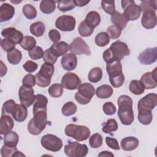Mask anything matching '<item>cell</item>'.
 Wrapping results in <instances>:
<instances>
[{
  "label": "cell",
  "instance_id": "50",
  "mask_svg": "<svg viewBox=\"0 0 157 157\" xmlns=\"http://www.w3.org/2000/svg\"><path fill=\"white\" fill-rule=\"evenodd\" d=\"M16 44L13 42L12 40L9 39H2L1 40V46L2 48V49L5 51L7 52V53L14 50L15 48Z\"/></svg>",
  "mask_w": 157,
  "mask_h": 157
},
{
  "label": "cell",
  "instance_id": "25",
  "mask_svg": "<svg viewBox=\"0 0 157 157\" xmlns=\"http://www.w3.org/2000/svg\"><path fill=\"white\" fill-rule=\"evenodd\" d=\"M110 20L113 25L117 26L121 30H123L126 28L128 21L124 15L119 12H115L112 14L111 15Z\"/></svg>",
  "mask_w": 157,
  "mask_h": 157
},
{
  "label": "cell",
  "instance_id": "11",
  "mask_svg": "<svg viewBox=\"0 0 157 157\" xmlns=\"http://www.w3.org/2000/svg\"><path fill=\"white\" fill-rule=\"evenodd\" d=\"M76 21L74 17L63 15L59 17L56 21V27L63 31H72L75 27Z\"/></svg>",
  "mask_w": 157,
  "mask_h": 157
},
{
  "label": "cell",
  "instance_id": "30",
  "mask_svg": "<svg viewBox=\"0 0 157 157\" xmlns=\"http://www.w3.org/2000/svg\"><path fill=\"white\" fill-rule=\"evenodd\" d=\"M33 105V112L39 110H47L48 99L43 94H36Z\"/></svg>",
  "mask_w": 157,
  "mask_h": 157
},
{
  "label": "cell",
  "instance_id": "38",
  "mask_svg": "<svg viewBox=\"0 0 157 157\" xmlns=\"http://www.w3.org/2000/svg\"><path fill=\"white\" fill-rule=\"evenodd\" d=\"M77 105L73 102H67L65 103L61 109L62 114L64 116L69 117L75 113L77 112Z\"/></svg>",
  "mask_w": 157,
  "mask_h": 157
},
{
  "label": "cell",
  "instance_id": "28",
  "mask_svg": "<svg viewBox=\"0 0 157 157\" xmlns=\"http://www.w3.org/2000/svg\"><path fill=\"white\" fill-rule=\"evenodd\" d=\"M138 113V120L144 125L150 124L153 120L151 110L148 109H139Z\"/></svg>",
  "mask_w": 157,
  "mask_h": 157
},
{
  "label": "cell",
  "instance_id": "9",
  "mask_svg": "<svg viewBox=\"0 0 157 157\" xmlns=\"http://www.w3.org/2000/svg\"><path fill=\"white\" fill-rule=\"evenodd\" d=\"M18 96L21 104L26 107L31 106L34 103L36 98L32 87H26L23 85L19 88Z\"/></svg>",
  "mask_w": 157,
  "mask_h": 157
},
{
  "label": "cell",
  "instance_id": "5",
  "mask_svg": "<svg viewBox=\"0 0 157 157\" xmlns=\"http://www.w3.org/2000/svg\"><path fill=\"white\" fill-rule=\"evenodd\" d=\"M53 64L45 63L40 67V71L36 74V84L40 87H47L51 83V78L54 73Z\"/></svg>",
  "mask_w": 157,
  "mask_h": 157
},
{
  "label": "cell",
  "instance_id": "47",
  "mask_svg": "<svg viewBox=\"0 0 157 157\" xmlns=\"http://www.w3.org/2000/svg\"><path fill=\"white\" fill-rule=\"evenodd\" d=\"M15 105H16V103L13 99L7 100V101H6L2 105V115H9V114L11 115Z\"/></svg>",
  "mask_w": 157,
  "mask_h": 157
},
{
  "label": "cell",
  "instance_id": "35",
  "mask_svg": "<svg viewBox=\"0 0 157 157\" xmlns=\"http://www.w3.org/2000/svg\"><path fill=\"white\" fill-rule=\"evenodd\" d=\"M102 131L106 134H110L112 132L116 131L118 128V125L115 119L110 118L102 124Z\"/></svg>",
  "mask_w": 157,
  "mask_h": 157
},
{
  "label": "cell",
  "instance_id": "46",
  "mask_svg": "<svg viewBox=\"0 0 157 157\" xmlns=\"http://www.w3.org/2000/svg\"><path fill=\"white\" fill-rule=\"evenodd\" d=\"M79 144V142H71L67 145L64 146V153L65 154L69 157H75V150L77 145Z\"/></svg>",
  "mask_w": 157,
  "mask_h": 157
},
{
  "label": "cell",
  "instance_id": "31",
  "mask_svg": "<svg viewBox=\"0 0 157 157\" xmlns=\"http://www.w3.org/2000/svg\"><path fill=\"white\" fill-rule=\"evenodd\" d=\"M56 9L55 1L52 0H43L40 3V9L45 14L52 13Z\"/></svg>",
  "mask_w": 157,
  "mask_h": 157
},
{
  "label": "cell",
  "instance_id": "21",
  "mask_svg": "<svg viewBox=\"0 0 157 157\" xmlns=\"http://www.w3.org/2000/svg\"><path fill=\"white\" fill-rule=\"evenodd\" d=\"M14 126V121L9 115H2L0 119V133L4 135L11 131Z\"/></svg>",
  "mask_w": 157,
  "mask_h": 157
},
{
  "label": "cell",
  "instance_id": "27",
  "mask_svg": "<svg viewBox=\"0 0 157 157\" xmlns=\"http://www.w3.org/2000/svg\"><path fill=\"white\" fill-rule=\"evenodd\" d=\"M3 140L6 145L10 147H16L19 141V136L17 132L10 131L4 134Z\"/></svg>",
  "mask_w": 157,
  "mask_h": 157
},
{
  "label": "cell",
  "instance_id": "10",
  "mask_svg": "<svg viewBox=\"0 0 157 157\" xmlns=\"http://www.w3.org/2000/svg\"><path fill=\"white\" fill-rule=\"evenodd\" d=\"M69 50L75 55L85 54L88 56L91 55L90 47L80 37L75 38L69 45Z\"/></svg>",
  "mask_w": 157,
  "mask_h": 157
},
{
  "label": "cell",
  "instance_id": "16",
  "mask_svg": "<svg viewBox=\"0 0 157 157\" xmlns=\"http://www.w3.org/2000/svg\"><path fill=\"white\" fill-rule=\"evenodd\" d=\"M141 24L147 29L154 28L156 25V15L153 10H147L143 12Z\"/></svg>",
  "mask_w": 157,
  "mask_h": 157
},
{
  "label": "cell",
  "instance_id": "63",
  "mask_svg": "<svg viewBox=\"0 0 157 157\" xmlns=\"http://www.w3.org/2000/svg\"><path fill=\"white\" fill-rule=\"evenodd\" d=\"M99 156H114V155L110 151H102L99 155Z\"/></svg>",
  "mask_w": 157,
  "mask_h": 157
},
{
  "label": "cell",
  "instance_id": "59",
  "mask_svg": "<svg viewBox=\"0 0 157 157\" xmlns=\"http://www.w3.org/2000/svg\"><path fill=\"white\" fill-rule=\"evenodd\" d=\"M105 142H106L107 145L112 149H113L115 150H118L120 148L117 140L115 138H112L110 137H105Z\"/></svg>",
  "mask_w": 157,
  "mask_h": 157
},
{
  "label": "cell",
  "instance_id": "55",
  "mask_svg": "<svg viewBox=\"0 0 157 157\" xmlns=\"http://www.w3.org/2000/svg\"><path fill=\"white\" fill-rule=\"evenodd\" d=\"M102 110L104 113L107 115H112L117 111L115 105L112 102H107L104 103L102 106Z\"/></svg>",
  "mask_w": 157,
  "mask_h": 157
},
{
  "label": "cell",
  "instance_id": "13",
  "mask_svg": "<svg viewBox=\"0 0 157 157\" xmlns=\"http://www.w3.org/2000/svg\"><path fill=\"white\" fill-rule=\"evenodd\" d=\"M157 103V95L156 93H148L144 97L141 98L137 105L138 110L139 109H148L153 110Z\"/></svg>",
  "mask_w": 157,
  "mask_h": 157
},
{
  "label": "cell",
  "instance_id": "2",
  "mask_svg": "<svg viewBox=\"0 0 157 157\" xmlns=\"http://www.w3.org/2000/svg\"><path fill=\"white\" fill-rule=\"evenodd\" d=\"M117 104L118 116L121 123L124 125H130L134 119L131 98L127 95H121L118 98Z\"/></svg>",
  "mask_w": 157,
  "mask_h": 157
},
{
  "label": "cell",
  "instance_id": "4",
  "mask_svg": "<svg viewBox=\"0 0 157 157\" xmlns=\"http://www.w3.org/2000/svg\"><path fill=\"white\" fill-rule=\"evenodd\" d=\"M65 134L78 141H83L90 137V130L86 126L75 124H67L64 129Z\"/></svg>",
  "mask_w": 157,
  "mask_h": 157
},
{
  "label": "cell",
  "instance_id": "57",
  "mask_svg": "<svg viewBox=\"0 0 157 157\" xmlns=\"http://www.w3.org/2000/svg\"><path fill=\"white\" fill-rule=\"evenodd\" d=\"M88 152V148L86 144H79L75 150V157H84Z\"/></svg>",
  "mask_w": 157,
  "mask_h": 157
},
{
  "label": "cell",
  "instance_id": "52",
  "mask_svg": "<svg viewBox=\"0 0 157 157\" xmlns=\"http://www.w3.org/2000/svg\"><path fill=\"white\" fill-rule=\"evenodd\" d=\"M156 4V1H142L140 2V7L143 12L147 10H153L155 11L157 9Z\"/></svg>",
  "mask_w": 157,
  "mask_h": 157
},
{
  "label": "cell",
  "instance_id": "53",
  "mask_svg": "<svg viewBox=\"0 0 157 157\" xmlns=\"http://www.w3.org/2000/svg\"><path fill=\"white\" fill-rule=\"evenodd\" d=\"M17 151L16 147H10L4 144L1 149V155L2 157H13Z\"/></svg>",
  "mask_w": 157,
  "mask_h": 157
},
{
  "label": "cell",
  "instance_id": "58",
  "mask_svg": "<svg viewBox=\"0 0 157 157\" xmlns=\"http://www.w3.org/2000/svg\"><path fill=\"white\" fill-rule=\"evenodd\" d=\"M23 67L24 68V69L28 72H34L38 67V65L36 63L33 61H31V60H29V61H27L23 65Z\"/></svg>",
  "mask_w": 157,
  "mask_h": 157
},
{
  "label": "cell",
  "instance_id": "19",
  "mask_svg": "<svg viewBox=\"0 0 157 157\" xmlns=\"http://www.w3.org/2000/svg\"><path fill=\"white\" fill-rule=\"evenodd\" d=\"M15 14L14 7L8 4L3 3L0 7V21L4 22L10 20Z\"/></svg>",
  "mask_w": 157,
  "mask_h": 157
},
{
  "label": "cell",
  "instance_id": "49",
  "mask_svg": "<svg viewBox=\"0 0 157 157\" xmlns=\"http://www.w3.org/2000/svg\"><path fill=\"white\" fill-rule=\"evenodd\" d=\"M58 57L51 51L50 48L46 50L44 52L43 59L45 63L54 64L57 61Z\"/></svg>",
  "mask_w": 157,
  "mask_h": 157
},
{
  "label": "cell",
  "instance_id": "33",
  "mask_svg": "<svg viewBox=\"0 0 157 157\" xmlns=\"http://www.w3.org/2000/svg\"><path fill=\"white\" fill-rule=\"evenodd\" d=\"M129 91L135 95L142 94L144 91L145 88L142 83L140 80H132L131 81L129 85Z\"/></svg>",
  "mask_w": 157,
  "mask_h": 157
},
{
  "label": "cell",
  "instance_id": "51",
  "mask_svg": "<svg viewBox=\"0 0 157 157\" xmlns=\"http://www.w3.org/2000/svg\"><path fill=\"white\" fill-rule=\"evenodd\" d=\"M106 33L111 39H116L120 36L121 34V30L117 26L115 25H112L107 29Z\"/></svg>",
  "mask_w": 157,
  "mask_h": 157
},
{
  "label": "cell",
  "instance_id": "60",
  "mask_svg": "<svg viewBox=\"0 0 157 157\" xmlns=\"http://www.w3.org/2000/svg\"><path fill=\"white\" fill-rule=\"evenodd\" d=\"M48 37H49L50 39L54 44H55L59 41V40L61 39V34L58 30L52 29L48 32Z\"/></svg>",
  "mask_w": 157,
  "mask_h": 157
},
{
  "label": "cell",
  "instance_id": "61",
  "mask_svg": "<svg viewBox=\"0 0 157 157\" xmlns=\"http://www.w3.org/2000/svg\"><path fill=\"white\" fill-rule=\"evenodd\" d=\"M73 1L75 6L78 7L85 6L90 2V1H83V0H74Z\"/></svg>",
  "mask_w": 157,
  "mask_h": 157
},
{
  "label": "cell",
  "instance_id": "20",
  "mask_svg": "<svg viewBox=\"0 0 157 157\" xmlns=\"http://www.w3.org/2000/svg\"><path fill=\"white\" fill-rule=\"evenodd\" d=\"M11 115L15 121L23 122L26 120L28 116L27 108L22 104H16Z\"/></svg>",
  "mask_w": 157,
  "mask_h": 157
},
{
  "label": "cell",
  "instance_id": "18",
  "mask_svg": "<svg viewBox=\"0 0 157 157\" xmlns=\"http://www.w3.org/2000/svg\"><path fill=\"white\" fill-rule=\"evenodd\" d=\"M61 64L63 68L66 71H72L75 69L77 65V58L72 53L64 54L61 59Z\"/></svg>",
  "mask_w": 157,
  "mask_h": 157
},
{
  "label": "cell",
  "instance_id": "22",
  "mask_svg": "<svg viewBox=\"0 0 157 157\" xmlns=\"http://www.w3.org/2000/svg\"><path fill=\"white\" fill-rule=\"evenodd\" d=\"M106 71L109 78L115 77L123 74L121 63L119 61H113L107 63Z\"/></svg>",
  "mask_w": 157,
  "mask_h": 157
},
{
  "label": "cell",
  "instance_id": "45",
  "mask_svg": "<svg viewBox=\"0 0 157 157\" xmlns=\"http://www.w3.org/2000/svg\"><path fill=\"white\" fill-rule=\"evenodd\" d=\"M101 7L107 13L111 15L116 12L114 1H102Z\"/></svg>",
  "mask_w": 157,
  "mask_h": 157
},
{
  "label": "cell",
  "instance_id": "44",
  "mask_svg": "<svg viewBox=\"0 0 157 157\" xmlns=\"http://www.w3.org/2000/svg\"><path fill=\"white\" fill-rule=\"evenodd\" d=\"M103 142V138L102 136L99 133L93 134L89 139V144L91 147L93 148H97L100 147Z\"/></svg>",
  "mask_w": 157,
  "mask_h": 157
},
{
  "label": "cell",
  "instance_id": "37",
  "mask_svg": "<svg viewBox=\"0 0 157 157\" xmlns=\"http://www.w3.org/2000/svg\"><path fill=\"white\" fill-rule=\"evenodd\" d=\"M36 44V39L33 37L30 36H25L20 44V46L25 49V50L29 51L32 50Z\"/></svg>",
  "mask_w": 157,
  "mask_h": 157
},
{
  "label": "cell",
  "instance_id": "42",
  "mask_svg": "<svg viewBox=\"0 0 157 157\" xmlns=\"http://www.w3.org/2000/svg\"><path fill=\"white\" fill-rule=\"evenodd\" d=\"M78 31L81 36L88 37L93 34L94 29L90 27L85 21H82L78 27Z\"/></svg>",
  "mask_w": 157,
  "mask_h": 157
},
{
  "label": "cell",
  "instance_id": "43",
  "mask_svg": "<svg viewBox=\"0 0 157 157\" xmlns=\"http://www.w3.org/2000/svg\"><path fill=\"white\" fill-rule=\"evenodd\" d=\"M75 6L72 0H62L58 2V9L63 12L71 10Z\"/></svg>",
  "mask_w": 157,
  "mask_h": 157
},
{
  "label": "cell",
  "instance_id": "54",
  "mask_svg": "<svg viewBox=\"0 0 157 157\" xmlns=\"http://www.w3.org/2000/svg\"><path fill=\"white\" fill-rule=\"evenodd\" d=\"M36 77L31 74L26 75L22 80L23 85L26 87H33L36 85Z\"/></svg>",
  "mask_w": 157,
  "mask_h": 157
},
{
  "label": "cell",
  "instance_id": "12",
  "mask_svg": "<svg viewBox=\"0 0 157 157\" xmlns=\"http://www.w3.org/2000/svg\"><path fill=\"white\" fill-rule=\"evenodd\" d=\"M81 84L78 76L73 72H67L62 77L61 85L67 90H74L78 89Z\"/></svg>",
  "mask_w": 157,
  "mask_h": 157
},
{
  "label": "cell",
  "instance_id": "17",
  "mask_svg": "<svg viewBox=\"0 0 157 157\" xmlns=\"http://www.w3.org/2000/svg\"><path fill=\"white\" fill-rule=\"evenodd\" d=\"M1 34L6 39L12 40L16 44H20L23 39V35L21 32L17 30L15 28H6L1 31Z\"/></svg>",
  "mask_w": 157,
  "mask_h": 157
},
{
  "label": "cell",
  "instance_id": "32",
  "mask_svg": "<svg viewBox=\"0 0 157 157\" xmlns=\"http://www.w3.org/2000/svg\"><path fill=\"white\" fill-rule=\"evenodd\" d=\"M29 29L33 35L36 37H40L45 32V26L42 21H36L31 25Z\"/></svg>",
  "mask_w": 157,
  "mask_h": 157
},
{
  "label": "cell",
  "instance_id": "48",
  "mask_svg": "<svg viewBox=\"0 0 157 157\" xmlns=\"http://www.w3.org/2000/svg\"><path fill=\"white\" fill-rule=\"evenodd\" d=\"M28 55L31 59L37 60L43 57L44 51L40 47L35 46L32 50L28 51Z\"/></svg>",
  "mask_w": 157,
  "mask_h": 157
},
{
  "label": "cell",
  "instance_id": "23",
  "mask_svg": "<svg viewBox=\"0 0 157 157\" xmlns=\"http://www.w3.org/2000/svg\"><path fill=\"white\" fill-rule=\"evenodd\" d=\"M121 148L124 151H132L139 145V140L135 137H126L120 142Z\"/></svg>",
  "mask_w": 157,
  "mask_h": 157
},
{
  "label": "cell",
  "instance_id": "41",
  "mask_svg": "<svg viewBox=\"0 0 157 157\" xmlns=\"http://www.w3.org/2000/svg\"><path fill=\"white\" fill-rule=\"evenodd\" d=\"M22 10L25 17L29 20L34 19L37 16V10L31 4H25L23 7Z\"/></svg>",
  "mask_w": 157,
  "mask_h": 157
},
{
  "label": "cell",
  "instance_id": "64",
  "mask_svg": "<svg viewBox=\"0 0 157 157\" xmlns=\"http://www.w3.org/2000/svg\"><path fill=\"white\" fill-rule=\"evenodd\" d=\"M14 156H16V157H19V156H25V155L24 154H23L21 151H17L15 154L13 156V157Z\"/></svg>",
  "mask_w": 157,
  "mask_h": 157
},
{
  "label": "cell",
  "instance_id": "3",
  "mask_svg": "<svg viewBox=\"0 0 157 157\" xmlns=\"http://www.w3.org/2000/svg\"><path fill=\"white\" fill-rule=\"evenodd\" d=\"M47 124V110H39L33 112V118L28 123V131L32 135L40 134Z\"/></svg>",
  "mask_w": 157,
  "mask_h": 157
},
{
  "label": "cell",
  "instance_id": "7",
  "mask_svg": "<svg viewBox=\"0 0 157 157\" xmlns=\"http://www.w3.org/2000/svg\"><path fill=\"white\" fill-rule=\"evenodd\" d=\"M121 7L124 9V16L128 21H134L138 19L141 14V8L132 0L121 1Z\"/></svg>",
  "mask_w": 157,
  "mask_h": 157
},
{
  "label": "cell",
  "instance_id": "29",
  "mask_svg": "<svg viewBox=\"0 0 157 157\" xmlns=\"http://www.w3.org/2000/svg\"><path fill=\"white\" fill-rule=\"evenodd\" d=\"M113 90L111 86L109 85H101L96 89V94L97 97L101 99L109 98L113 94Z\"/></svg>",
  "mask_w": 157,
  "mask_h": 157
},
{
  "label": "cell",
  "instance_id": "34",
  "mask_svg": "<svg viewBox=\"0 0 157 157\" xmlns=\"http://www.w3.org/2000/svg\"><path fill=\"white\" fill-rule=\"evenodd\" d=\"M7 58L8 61L10 64L16 65L21 61L22 59V54L19 50L15 48L14 50L7 53Z\"/></svg>",
  "mask_w": 157,
  "mask_h": 157
},
{
  "label": "cell",
  "instance_id": "6",
  "mask_svg": "<svg viewBox=\"0 0 157 157\" xmlns=\"http://www.w3.org/2000/svg\"><path fill=\"white\" fill-rule=\"evenodd\" d=\"M95 94V89L93 85L89 83L80 84L78 88V91L75 94V99L80 104H88Z\"/></svg>",
  "mask_w": 157,
  "mask_h": 157
},
{
  "label": "cell",
  "instance_id": "40",
  "mask_svg": "<svg viewBox=\"0 0 157 157\" xmlns=\"http://www.w3.org/2000/svg\"><path fill=\"white\" fill-rule=\"evenodd\" d=\"M109 42L110 37L105 32L99 33L95 37V43L99 47H105L109 43Z\"/></svg>",
  "mask_w": 157,
  "mask_h": 157
},
{
  "label": "cell",
  "instance_id": "1",
  "mask_svg": "<svg viewBox=\"0 0 157 157\" xmlns=\"http://www.w3.org/2000/svg\"><path fill=\"white\" fill-rule=\"evenodd\" d=\"M130 54V50L125 42L118 40L113 42L109 48L105 50L102 55L104 61L107 63L113 61H120L124 56Z\"/></svg>",
  "mask_w": 157,
  "mask_h": 157
},
{
  "label": "cell",
  "instance_id": "8",
  "mask_svg": "<svg viewBox=\"0 0 157 157\" xmlns=\"http://www.w3.org/2000/svg\"><path fill=\"white\" fill-rule=\"evenodd\" d=\"M42 146L47 150L56 152L59 151L63 147L62 140L52 134H47L43 136L40 140Z\"/></svg>",
  "mask_w": 157,
  "mask_h": 157
},
{
  "label": "cell",
  "instance_id": "39",
  "mask_svg": "<svg viewBox=\"0 0 157 157\" xmlns=\"http://www.w3.org/2000/svg\"><path fill=\"white\" fill-rule=\"evenodd\" d=\"M48 92L53 98L61 97L63 93V86L59 83H54L49 87Z\"/></svg>",
  "mask_w": 157,
  "mask_h": 157
},
{
  "label": "cell",
  "instance_id": "62",
  "mask_svg": "<svg viewBox=\"0 0 157 157\" xmlns=\"http://www.w3.org/2000/svg\"><path fill=\"white\" fill-rule=\"evenodd\" d=\"M7 66L4 64L2 61H1V77H3L7 73Z\"/></svg>",
  "mask_w": 157,
  "mask_h": 157
},
{
  "label": "cell",
  "instance_id": "26",
  "mask_svg": "<svg viewBox=\"0 0 157 157\" xmlns=\"http://www.w3.org/2000/svg\"><path fill=\"white\" fill-rule=\"evenodd\" d=\"M84 21L90 27L94 29V28L99 25L101 22V17L98 12L96 11H91L86 15Z\"/></svg>",
  "mask_w": 157,
  "mask_h": 157
},
{
  "label": "cell",
  "instance_id": "15",
  "mask_svg": "<svg viewBox=\"0 0 157 157\" xmlns=\"http://www.w3.org/2000/svg\"><path fill=\"white\" fill-rule=\"evenodd\" d=\"M157 67H155L152 72H148L142 75L140 82L144 86L145 89H153L157 86Z\"/></svg>",
  "mask_w": 157,
  "mask_h": 157
},
{
  "label": "cell",
  "instance_id": "56",
  "mask_svg": "<svg viewBox=\"0 0 157 157\" xmlns=\"http://www.w3.org/2000/svg\"><path fill=\"white\" fill-rule=\"evenodd\" d=\"M109 81L113 87L119 88L123 85L124 82V76L123 74H122L117 77L109 78Z\"/></svg>",
  "mask_w": 157,
  "mask_h": 157
},
{
  "label": "cell",
  "instance_id": "36",
  "mask_svg": "<svg viewBox=\"0 0 157 157\" xmlns=\"http://www.w3.org/2000/svg\"><path fill=\"white\" fill-rule=\"evenodd\" d=\"M102 77V69L99 67H95L91 69L88 75V80L92 83H97L99 82Z\"/></svg>",
  "mask_w": 157,
  "mask_h": 157
},
{
  "label": "cell",
  "instance_id": "14",
  "mask_svg": "<svg viewBox=\"0 0 157 157\" xmlns=\"http://www.w3.org/2000/svg\"><path fill=\"white\" fill-rule=\"evenodd\" d=\"M157 48H148L140 53L138 59L142 64H151L156 61Z\"/></svg>",
  "mask_w": 157,
  "mask_h": 157
},
{
  "label": "cell",
  "instance_id": "24",
  "mask_svg": "<svg viewBox=\"0 0 157 157\" xmlns=\"http://www.w3.org/2000/svg\"><path fill=\"white\" fill-rule=\"evenodd\" d=\"M50 49L57 57H59L64 55L69 50V45L67 43L64 41H61L53 44Z\"/></svg>",
  "mask_w": 157,
  "mask_h": 157
}]
</instances>
